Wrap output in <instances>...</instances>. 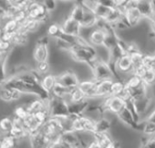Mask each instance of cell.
I'll return each instance as SVG.
<instances>
[{
    "label": "cell",
    "mask_w": 155,
    "mask_h": 148,
    "mask_svg": "<svg viewBox=\"0 0 155 148\" xmlns=\"http://www.w3.org/2000/svg\"><path fill=\"white\" fill-rule=\"evenodd\" d=\"M70 59L76 63L87 64L91 67L98 59L96 56V49L90 44L74 45L71 50L68 53Z\"/></svg>",
    "instance_id": "cell-1"
},
{
    "label": "cell",
    "mask_w": 155,
    "mask_h": 148,
    "mask_svg": "<svg viewBox=\"0 0 155 148\" xmlns=\"http://www.w3.org/2000/svg\"><path fill=\"white\" fill-rule=\"evenodd\" d=\"M26 14L28 19L37 20L40 23L48 24L50 20V13L48 12L42 2L29 1L26 8Z\"/></svg>",
    "instance_id": "cell-2"
},
{
    "label": "cell",
    "mask_w": 155,
    "mask_h": 148,
    "mask_svg": "<svg viewBox=\"0 0 155 148\" xmlns=\"http://www.w3.org/2000/svg\"><path fill=\"white\" fill-rule=\"evenodd\" d=\"M47 107L50 118L59 119L68 117L69 115L68 103L63 99H58L50 96L49 100L47 102Z\"/></svg>",
    "instance_id": "cell-3"
},
{
    "label": "cell",
    "mask_w": 155,
    "mask_h": 148,
    "mask_svg": "<svg viewBox=\"0 0 155 148\" xmlns=\"http://www.w3.org/2000/svg\"><path fill=\"white\" fill-rule=\"evenodd\" d=\"M90 68L91 70L92 79L96 82H101L108 79H114L113 72L109 64L101 60L99 58Z\"/></svg>",
    "instance_id": "cell-4"
},
{
    "label": "cell",
    "mask_w": 155,
    "mask_h": 148,
    "mask_svg": "<svg viewBox=\"0 0 155 148\" xmlns=\"http://www.w3.org/2000/svg\"><path fill=\"white\" fill-rule=\"evenodd\" d=\"M138 1H129V6L123 14V20L130 29L137 28L143 20L139 9L137 8Z\"/></svg>",
    "instance_id": "cell-5"
},
{
    "label": "cell",
    "mask_w": 155,
    "mask_h": 148,
    "mask_svg": "<svg viewBox=\"0 0 155 148\" xmlns=\"http://www.w3.org/2000/svg\"><path fill=\"white\" fill-rule=\"evenodd\" d=\"M58 82L69 90L78 87L80 83V79L72 69H64L62 72L57 75Z\"/></svg>",
    "instance_id": "cell-6"
},
{
    "label": "cell",
    "mask_w": 155,
    "mask_h": 148,
    "mask_svg": "<svg viewBox=\"0 0 155 148\" xmlns=\"http://www.w3.org/2000/svg\"><path fill=\"white\" fill-rule=\"evenodd\" d=\"M60 27L63 34L75 36V37L80 36L81 34V25L79 22L72 19L71 18H69L68 16L63 18V20L60 22Z\"/></svg>",
    "instance_id": "cell-7"
},
{
    "label": "cell",
    "mask_w": 155,
    "mask_h": 148,
    "mask_svg": "<svg viewBox=\"0 0 155 148\" xmlns=\"http://www.w3.org/2000/svg\"><path fill=\"white\" fill-rule=\"evenodd\" d=\"M79 89L85 94L87 100H94L96 99V89H97V82L93 79H87L80 81L78 85Z\"/></svg>",
    "instance_id": "cell-8"
},
{
    "label": "cell",
    "mask_w": 155,
    "mask_h": 148,
    "mask_svg": "<svg viewBox=\"0 0 155 148\" xmlns=\"http://www.w3.org/2000/svg\"><path fill=\"white\" fill-rule=\"evenodd\" d=\"M49 57V46L36 43L32 51V59L35 63L48 61Z\"/></svg>",
    "instance_id": "cell-9"
},
{
    "label": "cell",
    "mask_w": 155,
    "mask_h": 148,
    "mask_svg": "<svg viewBox=\"0 0 155 148\" xmlns=\"http://www.w3.org/2000/svg\"><path fill=\"white\" fill-rule=\"evenodd\" d=\"M113 80L114 79H108V80L97 82L96 99H105L110 96V88Z\"/></svg>",
    "instance_id": "cell-10"
},
{
    "label": "cell",
    "mask_w": 155,
    "mask_h": 148,
    "mask_svg": "<svg viewBox=\"0 0 155 148\" xmlns=\"http://www.w3.org/2000/svg\"><path fill=\"white\" fill-rule=\"evenodd\" d=\"M137 8L139 9L143 19L150 20L155 15L152 1H138Z\"/></svg>",
    "instance_id": "cell-11"
},
{
    "label": "cell",
    "mask_w": 155,
    "mask_h": 148,
    "mask_svg": "<svg viewBox=\"0 0 155 148\" xmlns=\"http://www.w3.org/2000/svg\"><path fill=\"white\" fill-rule=\"evenodd\" d=\"M13 120H14V124H13L12 130L8 135H10L11 137H13L15 140H17L18 142L23 141L25 139H28V135L22 124V122L17 121L15 119H13Z\"/></svg>",
    "instance_id": "cell-12"
},
{
    "label": "cell",
    "mask_w": 155,
    "mask_h": 148,
    "mask_svg": "<svg viewBox=\"0 0 155 148\" xmlns=\"http://www.w3.org/2000/svg\"><path fill=\"white\" fill-rule=\"evenodd\" d=\"M57 82H58L57 76L55 75V74L50 72L48 74H46V75L41 76L39 84H40L41 88L43 89V91L50 95V93H51L55 84L57 83Z\"/></svg>",
    "instance_id": "cell-13"
},
{
    "label": "cell",
    "mask_w": 155,
    "mask_h": 148,
    "mask_svg": "<svg viewBox=\"0 0 155 148\" xmlns=\"http://www.w3.org/2000/svg\"><path fill=\"white\" fill-rule=\"evenodd\" d=\"M84 12H85V8H83L81 2H74V5H72L71 8L69 10L68 17L71 18L72 19H74L75 21L79 22L81 25Z\"/></svg>",
    "instance_id": "cell-14"
},
{
    "label": "cell",
    "mask_w": 155,
    "mask_h": 148,
    "mask_svg": "<svg viewBox=\"0 0 155 148\" xmlns=\"http://www.w3.org/2000/svg\"><path fill=\"white\" fill-rule=\"evenodd\" d=\"M99 23V19L97 18L96 15L91 11L85 8V12H84V16H83V19L81 22V28L84 29H95L98 26Z\"/></svg>",
    "instance_id": "cell-15"
},
{
    "label": "cell",
    "mask_w": 155,
    "mask_h": 148,
    "mask_svg": "<svg viewBox=\"0 0 155 148\" xmlns=\"http://www.w3.org/2000/svg\"><path fill=\"white\" fill-rule=\"evenodd\" d=\"M47 102L48 101H44L37 96H34L27 104H24V105L27 106L29 113H35L37 112H39L47 108Z\"/></svg>",
    "instance_id": "cell-16"
},
{
    "label": "cell",
    "mask_w": 155,
    "mask_h": 148,
    "mask_svg": "<svg viewBox=\"0 0 155 148\" xmlns=\"http://www.w3.org/2000/svg\"><path fill=\"white\" fill-rule=\"evenodd\" d=\"M112 127V123L105 116H101L95 122L94 133H110Z\"/></svg>",
    "instance_id": "cell-17"
},
{
    "label": "cell",
    "mask_w": 155,
    "mask_h": 148,
    "mask_svg": "<svg viewBox=\"0 0 155 148\" xmlns=\"http://www.w3.org/2000/svg\"><path fill=\"white\" fill-rule=\"evenodd\" d=\"M61 141L69 148H76L79 145V136L74 132H64L60 137Z\"/></svg>",
    "instance_id": "cell-18"
},
{
    "label": "cell",
    "mask_w": 155,
    "mask_h": 148,
    "mask_svg": "<svg viewBox=\"0 0 155 148\" xmlns=\"http://www.w3.org/2000/svg\"><path fill=\"white\" fill-rule=\"evenodd\" d=\"M67 103H83L85 101H88L85 94L79 89V87H76L72 90H70L69 95L67 100H65Z\"/></svg>",
    "instance_id": "cell-19"
},
{
    "label": "cell",
    "mask_w": 155,
    "mask_h": 148,
    "mask_svg": "<svg viewBox=\"0 0 155 148\" xmlns=\"http://www.w3.org/2000/svg\"><path fill=\"white\" fill-rule=\"evenodd\" d=\"M70 90L68 89L67 87H65L64 85H62L60 82H57V83L55 84L50 96L51 97H55V98H58V99H63V100H67L68 95H69Z\"/></svg>",
    "instance_id": "cell-20"
},
{
    "label": "cell",
    "mask_w": 155,
    "mask_h": 148,
    "mask_svg": "<svg viewBox=\"0 0 155 148\" xmlns=\"http://www.w3.org/2000/svg\"><path fill=\"white\" fill-rule=\"evenodd\" d=\"M14 124V120L12 116H3L0 119V133L2 135H8L12 130Z\"/></svg>",
    "instance_id": "cell-21"
},
{
    "label": "cell",
    "mask_w": 155,
    "mask_h": 148,
    "mask_svg": "<svg viewBox=\"0 0 155 148\" xmlns=\"http://www.w3.org/2000/svg\"><path fill=\"white\" fill-rule=\"evenodd\" d=\"M28 114L29 113L27 106L22 103L18 104L12 111V118L19 122H23L28 116Z\"/></svg>",
    "instance_id": "cell-22"
},
{
    "label": "cell",
    "mask_w": 155,
    "mask_h": 148,
    "mask_svg": "<svg viewBox=\"0 0 155 148\" xmlns=\"http://www.w3.org/2000/svg\"><path fill=\"white\" fill-rule=\"evenodd\" d=\"M1 26H2L3 33L9 34V35H15L18 31L19 27H20V25L12 18L7 19Z\"/></svg>",
    "instance_id": "cell-23"
},
{
    "label": "cell",
    "mask_w": 155,
    "mask_h": 148,
    "mask_svg": "<svg viewBox=\"0 0 155 148\" xmlns=\"http://www.w3.org/2000/svg\"><path fill=\"white\" fill-rule=\"evenodd\" d=\"M62 34V30H61V27L59 23L57 22H52L50 24L48 25L47 28V36L49 39H58L60 37V35Z\"/></svg>",
    "instance_id": "cell-24"
},
{
    "label": "cell",
    "mask_w": 155,
    "mask_h": 148,
    "mask_svg": "<svg viewBox=\"0 0 155 148\" xmlns=\"http://www.w3.org/2000/svg\"><path fill=\"white\" fill-rule=\"evenodd\" d=\"M93 137H94V141L103 148L113 141L110 133H94Z\"/></svg>",
    "instance_id": "cell-25"
},
{
    "label": "cell",
    "mask_w": 155,
    "mask_h": 148,
    "mask_svg": "<svg viewBox=\"0 0 155 148\" xmlns=\"http://www.w3.org/2000/svg\"><path fill=\"white\" fill-rule=\"evenodd\" d=\"M141 127L140 128V133L147 138H151L155 135V123L151 122L140 123Z\"/></svg>",
    "instance_id": "cell-26"
},
{
    "label": "cell",
    "mask_w": 155,
    "mask_h": 148,
    "mask_svg": "<svg viewBox=\"0 0 155 148\" xmlns=\"http://www.w3.org/2000/svg\"><path fill=\"white\" fill-rule=\"evenodd\" d=\"M124 84L130 90H135L142 85V80L137 76H135L134 74H131V75H130L124 81Z\"/></svg>",
    "instance_id": "cell-27"
},
{
    "label": "cell",
    "mask_w": 155,
    "mask_h": 148,
    "mask_svg": "<svg viewBox=\"0 0 155 148\" xmlns=\"http://www.w3.org/2000/svg\"><path fill=\"white\" fill-rule=\"evenodd\" d=\"M124 88H125V84L122 81L113 80L110 88V96H120Z\"/></svg>",
    "instance_id": "cell-28"
},
{
    "label": "cell",
    "mask_w": 155,
    "mask_h": 148,
    "mask_svg": "<svg viewBox=\"0 0 155 148\" xmlns=\"http://www.w3.org/2000/svg\"><path fill=\"white\" fill-rule=\"evenodd\" d=\"M132 66H133V69L140 65H142V60H143V57L144 54L140 51V50H137V51H133L131 53L129 54Z\"/></svg>",
    "instance_id": "cell-29"
},
{
    "label": "cell",
    "mask_w": 155,
    "mask_h": 148,
    "mask_svg": "<svg viewBox=\"0 0 155 148\" xmlns=\"http://www.w3.org/2000/svg\"><path fill=\"white\" fill-rule=\"evenodd\" d=\"M0 100L6 103H13V89L1 86L0 88Z\"/></svg>",
    "instance_id": "cell-30"
},
{
    "label": "cell",
    "mask_w": 155,
    "mask_h": 148,
    "mask_svg": "<svg viewBox=\"0 0 155 148\" xmlns=\"http://www.w3.org/2000/svg\"><path fill=\"white\" fill-rule=\"evenodd\" d=\"M142 65L147 70L155 73V55H144Z\"/></svg>",
    "instance_id": "cell-31"
},
{
    "label": "cell",
    "mask_w": 155,
    "mask_h": 148,
    "mask_svg": "<svg viewBox=\"0 0 155 148\" xmlns=\"http://www.w3.org/2000/svg\"><path fill=\"white\" fill-rule=\"evenodd\" d=\"M142 80V84L148 88V89H152V87L155 85V73L147 70L146 74L143 76Z\"/></svg>",
    "instance_id": "cell-32"
},
{
    "label": "cell",
    "mask_w": 155,
    "mask_h": 148,
    "mask_svg": "<svg viewBox=\"0 0 155 148\" xmlns=\"http://www.w3.org/2000/svg\"><path fill=\"white\" fill-rule=\"evenodd\" d=\"M34 69L40 76H43V75H46V74L50 73V69H51L48 61H43V62L36 63V66Z\"/></svg>",
    "instance_id": "cell-33"
},
{
    "label": "cell",
    "mask_w": 155,
    "mask_h": 148,
    "mask_svg": "<svg viewBox=\"0 0 155 148\" xmlns=\"http://www.w3.org/2000/svg\"><path fill=\"white\" fill-rule=\"evenodd\" d=\"M7 68L5 59H0V86L7 80Z\"/></svg>",
    "instance_id": "cell-34"
},
{
    "label": "cell",
    "mask_w": 155,
    "mask_h": 148,
    "mask_svg": "<svg viewBox=\"0 0 155 148\" xmlns=\"http://www.w3.org/2000/svg\"><path fill=\"white\" fill-rule=\"evenodd\" d=\"M42 3L46 8V9L48 10V12L50 14L54 12L58 8V2L55 1V0H46V1H43Z\"/></svg>",
    "instance_id": "cell-35"
},
{
    "label": "cell",
    "mask_w": 155,
    "mask_h": 148,
    "mask_svg": "<svg viewBox=\"0 0 155 148\" xmlns=\"http://www.w3.org/2000/svg\"><path fill=\"white\" fill-rule=\"evenodd\" d=\"M146 72H147L146 68H145L143 65H140V66H139V67H137V68H135V69H133L132 74H134L135 76H137V77L142 79L143 76L146 74Z\"/></svg>",
    "instance_id": "cell-36"
},
{
    "label": "cell",
    "mask_w": 155,
    "mask_h": 148,
    "mask_svg": "<svg viewBox=\"0 0 155 148\" xmlns=\"http://www.w3.org/2000/svg\"><path fill=\"white\" fill-rule=\"evenodd\" d=\"M48 147H49V148H69L68 145H66V144L61 141V139H59V140H58V141H56V142L50 143Z\"/></svg>",
    "instance_id": "cell-37"
},
{
    "label": "cell",
    "mask_w": 155,
    "mask_h": 148,
    "mask_svg": "<svg viewBox=\"0 0 155 148\" xmlns=\"http://www.w3.org/2000/svg\"><path fill=\"white\" fill-rule=\"evenodd\" d=\"M120 143L119 142H117V141H112V142H110L109 144H107L104 148H119L120 147Z\"/></svg>",
    "instance_id": "cell-38"
},
{
    "label": "cell",
    "mask_w": 155,
    "mask_h": 148,
    "mask_svg": "<svg viewBox=\"0 0 155 148\" xmlns=\"http://www.w3.org/2000/svg\"><path fill=\"white\" fill-rule=\"evenodd\" d=\"M87 148H103V147H101L99 143H97L95 141H93L91 143H90V145L87 147Z\"/></svg>",
    "instance_id": "cell-39"
},
{
    "label": "cell",
    "mask_w": 155,
    "mask_h": 148,
    "mask_svg": "<svg viewBox=\"0 0 155 148\" xmlns=\"http://www.w3.org/2000/svg\"><path fill=\"white\" fill-rule=\"evenodd\" d=\"M39 148H49L48 146H43V147H39Z\"/></svg>",
    "instance_id": "cell-40"
}]
</instances>
